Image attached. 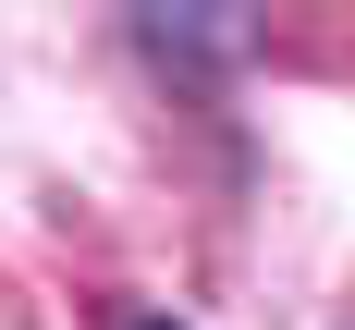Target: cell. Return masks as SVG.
Wrapping results in <instances>:
<instances>
[{
  "label": "cell",
  "mask_w": 355,
  "mask_h": 330,
  "mask_svg": "<svg viewBox=\"0 0 355 330\" xmlns=\"http://www.w3.org/2000/svg\"><path fill=\"white\" fill-rule=\"evenodd\" d=\"M135 49L184 86H220V73L257 49V12L245 0H135Z\"/></svg>",
  "instance_id": "6da1fadb"
},
{
  "label": "cell",
  "mask_w": 355,
  "mask_h": 330,
  "mask_svg": "<svg viewBox=\"0 0 355 330\" xmlns=\"http://www.w3.org/2000/svg\"><path fill=\"white\" fill-rule=\"evenodd\" d=\"M135 330H184V318H172V306H147V318H135Z\"/></svg>",
  "instance_id": "7a4b0ae2"
},
{
  "label": "cell",
  "mask_w": 355,
  "mask_h": 330,
  "mask_svg": "<svg viewBox=\"0 0 355 330\" xmlns=\"http://www.w3.org/2000/svg\"><path fill=\"white\" fill-rule=\"evenodd\" d=\"M343 330H355V318H343Z\"/></svg>",
  "instance_id": "3957f363"
}]
</instances>
